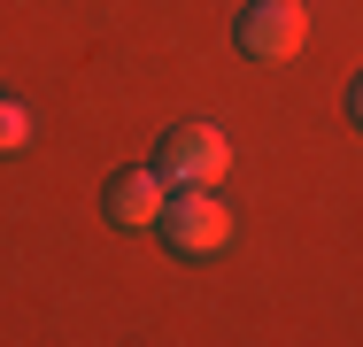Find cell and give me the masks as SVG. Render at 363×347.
<instances>
[{
	"label": "cell",
	"mask_w": 363,
	"mask_h": 347,
	"mask_svg": "<svg viewBox=\"0 0 363 347\" xmlns=\"http://www.w3.org/2000/svg\"><path fill=\"white\" fill-rule=\"evenodd\" d=\"M348 116H356V124H363V77H356V85H348Z\"/></svg>",
	"instance_id": "obj_6"
},
{
	"label": "cell",
	"mask_w": 363,
	"mask_h": 347,
	"mask_svg": "<svg viewBox=\"0 0 363 347\" xmlns=\"http://www.w3.org/2000/svg\"><path fill=\"white\" fill-rule=\"evenodd\" d=\"M232 39H240L247 62H294L301 39H309V23H301L294 0H247V16L232 23Z\"/></svg>",
	"instance_id": "obj_3"
},
{
	"label": "cell",
	"mask_w": 363,
	"mask_h": 347,
	"mask_svg": "<svg viewBox=\"0 0 363 347\" xmlns=\"http://www.w3.org/2000/svg\"><path fill=\"white\" fill-rule=\"evenodd\" d=\"M155 170L170 186H217L224 170H232V139L217 124H170L162 147H155Z\"/></svg>",
	"instance_id": "obj_2"
},
{
	"label": "cell",
	"mask_w": 363,
	"mask_h": 347,
	"mask_svg": "<svg viewBox=\"0 0 363 347\" xmlns=\"http://www.w3.org/2000/svg\"><path fill=\"white\" fill-rule=\"evenodd\" d=\"M23 147H31V108L0 101V154H23Z\"/></svg>",
	"instance_id": "obj_5"
},
{
	"label": "cell",
	"mask_w": 363,
	"mask_h": 347,
	"mask_svg": "<svg viewBox=\"0 0 363 347\" xmlns=\"http://www.w3.org/2000/svg\"><path fill=\"white\" fill-rule=\"evenodd\" d=\"M162 201H170V178H162V170H116V178L101 186L108 224H124V232L155 224V216H162Z\"/></svg>",
	"instance_id": "obj_4"
},
{
	"label": "cell",
	"mask_w": 363,
	"mask_h": 347,
	"mask_svg": "<svg viewBox=\"0 0 363 347\" xmlns=\"http://www.w3.org/2000/svg\"><path fill=\"white\" fill-rule=\"evenodd\" d=\"M155 232H162L170 255H217L224 239H232V208H224L209 186H170V201H162V216H155Z\"/></svg>",
	"instance_id": "obj_1"
}]
</instances>
